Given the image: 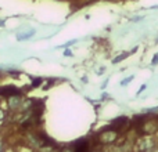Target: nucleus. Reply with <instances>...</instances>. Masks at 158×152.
I'll use <instances>...</instances> for the list:
<instances>
[{"instance_id":"obj_1","label":"nucleus","mask_w":158,"mask_h":152,"mask_svg":"<svg viewBox=\"0 0 158 152\" xmlns=\"http://www.w3.org/2000/svg\"><path fill=\"white\" fill-rule=\"evenodd\" d=\"M118 140H119V131L114 130L111 126L98 131L96 137V141L101 145H114L118 142Z\"/></svg>"},{"instance_id":"obj_2","label":"nucleus","mask_w":158,"mask_h":152,"mask_svg":"<svg viewBox=\"0 0 158 152\" xmlns=\"http://www.w3.org/2000/svg\"><path fill=\"white\" fill-rule=\"evenodd\" d=\"M158 145V138L156 136H142L136 137L133 142V152H146Z\"/></svg>"},{"instance_id":"obj_3","label":"nucleus","mask_w":158,"mask_h":152,"mask_svg":"<svg viewBox=\"0 0 158 152\" xmlns=\"http://www.w3.org/2000/svg\"><path fill=\"white\" fill-rule=\"evenodd\" d=\"M129 125H131V120H129L126 116H119L111 122V127L114 129V130L119 131V133H121V130H125Z\"/></svg>"},{"instance_id":"obj_4","label":"nucleus","mask_w":158,"mask_h":152,"mask_svg":"<svg viewBox=\"0 0 158 152\" xmlns=\"http://www.w3.org/2000/svg\"><path fill=\"white\" fill-rule=\"evenodd\" d=\"M74 152H90V142L89 140L86 138H82L77 141L74 144V148H72Z\"/></svg>"},{"instance_id":"obj_5","label":"nucleus","mask_w":158,"mask_h":152,"mask_svg":"<svg viewBox=\"0 0 158 152\" xmlns=\"http://www.w3.org/2000/svg\"><path fill=\"white\" fill-rule=\"evenodd\" d=\"M19 93L21 91H19L15 86H2L0 87V97L10 98L11 95H17V94H19Z\"/></svg>"},{"instance_id":"obj_6","label":"nucleus","mask_w":158,"mask_h":152,"mask_svg":"<svg viewBox=\"0 0 158 152\" xmlns=\"http://www.w3.org/2000/svg\"><path fill=\"white\" fill-rule=\"evenodd\" d=\"M21 104H22V97L19 94L11 95V97L8 98V108H10L11 111H17V109H19L21 108Z\"/></svg>"},{"instance_id":"obj_7","label":"nucleus","mask_w":158,"mask_h":152,"mask_svg":"<svg viewBox=\"0 0 158 152\" xmlns=\"http://www.w3.org/2000/svg\"><path fill=\"white\" fill-rule=\"evenodd\" d=\"M136 50H137V49H133V51H131V53H123V54H119L118 57H115L114 60H112V64H119L121 61H123L125 58H128L131 54H133V53L136 51Z\"/></svg>"},{"instance_id":"obj_8","label":"nucleus","mask_w":158,"mask_h":152,"mask_svg":"<svg viewBox=\"0 0 158 152\" xmlns=\"http://www.w3.org/2000/svg\"><path fill=\"white\" fill-rule=\"evenodd\" d=\"M32 35H35V30H29V32H27V33H22V35H18V36H17V39H18V40H25V39L31 38Z\"/></svg>"},{"instance_id":"obj_9","label":"nucleus","mask_w":158,"mask_h":152,"mask_svg":"<svg viewBox=\"0 0 158 152\" xmlns=\"http://www.w3.org/2000/svg\"><path fill=\"white\" fill-rule=\"evenodd\" d=\"M40 83H43V79L38 78V79H35V80H33V83L31 84V87H32V89H35V87H38Z\"/></svg>"},{"instance_id":"obj_10","label":"nucleus","mask_w":158,"mask_h":152,"mask_svg":"<svg viewBox=\"0 0 158 152\" xmlns=\"http://www.w3.org/2000/svg\"><path fill=\"white\" fill-rule=\"evenodd\" d=\"M132 80H133V76H129L128 79H125V80L121 82V86H126V84H128L129 82H132Z\"/></svg>"},{"instance_id":"obj_11","label":"nucleus","mask_w":158,"mask_h":152,"mask_svg":"<svg viewBox=\"0 0 158 152\" xmlns=\"http://www.w3.org/2000/svg\"><path fill=\"white\" fill-rule=\"evenodd\" d=\"M151 64H153V65H157V64H158V53L153 57V60H151Z\"/></svg>"},{"instance_id":"obj_12","label":"nucleus","mask_w":158,"mask_h":152,"mask_svg":"<svg viewBox=\"0 0 158 152\" xmlns=\"http://www.w3.org/2000/svg\"><path fill=\"white\" fill-rule=\"evenodd\" d=\"M146 152H158V145H157V147H154V148H151V150L146 151Z\"/></svg>"},{"instance_id":"obj_13","label":"nucleus","mask_w":158,"mask_h":152,"mask_svg":"<svg viewBox=\"0 0 158 152\" xmlns=\"http://www.w3.org/2000/svg\"><path fill=\"white\" fill-rule=\"evenodd\" d=\"M64 55H72V53L69 51V50H65V51H64Z\"/></svg>"},{"instance_id":"obj_14","label":"nucleus","mask_w":158,"mask_h":152,"mask_svg":"<svg viewBox=\"0 0 158 152\" xmlns=\"http://www.w3.org/2000/svg\"><path fill=\"white\" fill-rule=\"evenodd\" d=\"M3 151V142H2V140H0V152Z\"/></svg>"},{"instance_id":"obj_15","label":"nucleus","mask_w":158,"mask_h":152,"mask_svg":"<svg viewBox=\"0 0 158 152\" xmlns=\"http://www.w3.org/2000/svg\"><path fill=\"white\" fill-rule=\"evenodd\" d=\"M3 116H4V114H3V111H2V109H0V119H2Z\"/></svg>"},{"instance_id":"obj_16","label":"nucleus","mask_w":158,"mask_h":152,"mask_svg":"<svg viewBox=\"0 0 158 152\" xmlns=\"http://www.w3.org/2000/svg\"><path fill=\"white\" fill-rule=\"evenodd\" d=\"M94 152H101V151H94Z\"/></svg>"}]
</instances>
